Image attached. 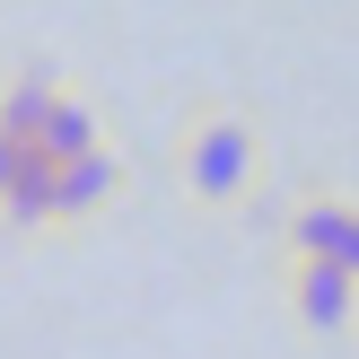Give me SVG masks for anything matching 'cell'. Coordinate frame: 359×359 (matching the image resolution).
Instances as JSON below:
<instances>
[{"label":"cell","mask_w":359,"mask_h":359,"mask_svg":"<svg viewBox=\"0 0 359 359\" xmlns=\"http://www.w3.org/2000/svg\"><path fill=\"white\" fill-rule=\"evenodd\" d=\"M123 202V158L105 149H79V158H53V228H88L97 210Z\"/></svg>","instance_id":"cell-3"},{"label":"cell","mask_w":359,"mask_h":359,"mask_svg":"<svg viewBox=\"0 0 359 359\" xmlns=\"http://www.w3.org/2000/svg\"><path fill=\"white\" fill-rule=\"evenodd\" d=\"M175 175L202 210H237L263 193V132L237 105H202V114L175 132Z\"/></svg>","instance_id":"cell-1"},{"label":"cell","mask_w":359,"mask_h":359,"mask_svg":"<svg viewBox=\"0 0 359 359\" xmlns=\"http://www.w3.org/2000/svg\"><path fill=\"white\" fill-rule=\"evenodd\" d=\"M280 298L316 342H351L359 333V280L325 255H280Z\"/></svg>","instance_id":"cell-2"},{"label":"cell","mask_w":359,"mask_h":359,"mask_svg":"<svg viewBox=\"0 0 359 359\" xmlns=\"http://www.w3.org/2000/svg\"><path fill=\"white\" fill-rule=\"evenodd\" d=\"M53 88H62V79H44V70H18V79L0 88V123H9L18 140H35V123H44V97H53Z\"/></svg>","instance_id":"cell-5"},{"label":"cell","mask_w":359,"mask_h":359,"mask_svg":"<svg viewBox=\"0 0 359 359\" xmlns=\"http://www.w3.org/2000/svg\"><path fill=\"white\" fill-rule=\"evenodd\" d=\"M27 158H35V140H18V132H9V123H0V193H9V184H18V167H27Z\"/></svg>","instance_id":"cell-6"},{"label":"cell","mask_w":359,"mask_h":359,"mask_svg":"<svg viewBox=\"0 0 359 359\" xmlns=\"http://www.w3.org/2000/svg\"><path fill=\"white\" fill-rule=\"evenodd\" d=\"M97 140H105L97 105L70 97V88H53V97H44V123H35V158H79V149H97Z\"/></svg>","instance_id":"cell-4"},{"label":"cell","mask_w":359,"mask_h":359,"mask_svg":"<svg viewBox=\"0 0 359 359\" xmlns=\"http://www.w3.org/2000/svg\"><path fill=\"white\" fill-rule=\"evenodd\" d=\"M351 342H359V333H351Z\"/></svg>","instance_id":"cell-7"}]
</instances>
